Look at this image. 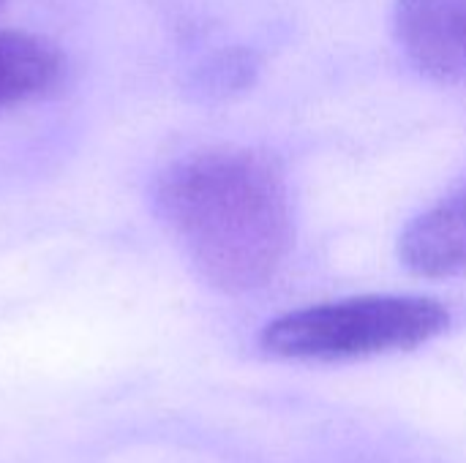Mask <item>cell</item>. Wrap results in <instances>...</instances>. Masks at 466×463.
I'll return each mask as SVG.
<instances>
[{
	"instance_id": "cell-7",
	"label": "cell",
	"mask_w": 466,
	"mask_h": 463,
	"mask_svg": "<svg viewBox=\"0 0 466 463\" xmlns=\"http://www.w3.org/2000/svg\"><path fill=\"white\" fill-rule=\"evenodd\" d=\"M3 5H5V0H0V8H3Z\"/></svg>"
},
{
	"instance_id": "cell-6",
	"label": "cell",
	"mask_w": 466,
	"mask_h": 463,
	"mask_svg": "<svg viewBox=\"0 0 466 463\" xmlns=\"http://www.w3.org/2000/svg\"><path fill=\"white\" fill-rule=\"evenodd\" d=\"M251 60L240 52L232 55H221L218 60H213L210 68H205V87L210 93H227V90H238L243 85H248L251 79Z\"/></svg>"
},
{
	"instance_id": "cell-4",
	"label": "cell",
	"mask_w": 466,
	"mask_h": 463,
	"mask_svg": "<svg viewBox=\"0 0 466 463\" xmlns=\"http://www.w3.org/2000/svg\"><path fill=\"white\" fill-rule=\"evenodd\" d=\"M399 257L426 278L466 276V180L404 229Z\"/></svg>"
},
{
	"instance_id": "cell-1",
	"label": "cell",
	"mask_w": 466,
	"mask_h": 463,
	"mask_svg": "<svg viewBox=\"0 0 466 463\" xmlns=\"http://www.w3.org/2000/svg\"><path fill=\"white\" fill-rule=\"evenodd\" d=\"M156 210L199 278L229 295L268 284L295 240L284 172L251 147L180 156L156 180Z\"/></svg>"
},
{
	"instance_id": "cell-3",
	"label": "cell",
	"mask_w": 466,
	"mask_h": 463,
	"mask_svg": "<svg viewBox=\"0 0 466 463\" xmlns=\"http://www.w3.org/2000/svg\"><path fill=\"white\" fill-rule=\"evenodd\" d=\"M393 27L426 76L466 82V0H396Z\"/></svg>"
},
{
	"instance_id": "cell-2",
	"label": "cell",
	"mask_w": 466,
	"mask_h": 463,
	"mask_svg": "<svg viewBox=\"0 0 466 463\" xmlns=\"http://www.w3.org/2000/svg\"><path fill=\"white\" fill-rule=\"evenodd\" d=\"M451 314L431 297L366 295L306 306L262 330V349L284 360H363L407 352L442 336Z\"/></svg>"
},
{
	"instance_id": "cell-5",
	"label": "cell",
	"mask_w": 466,
	"mask_h": 463,
	"mask_svg": "<svg viewBox=\"0 0 466 463\" xmlns=\"http://www.w3.org/2000/svg\"><path fill=\"white\" fill-rule=\"evenodd\" d=\"M63 71L66 57L49 38L27 30H0V115L55 90Z\"/></svg>"
}]
</instances>
